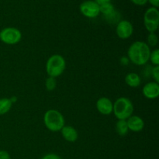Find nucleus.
I'll use <instances>...</instances> for the list:
<instances>
[{
    "instance_id": "nucleus-1",
    "label": "nucleus",
    "mask_w": 159,
    "mask_h": 159,
    "mask_svg": "<svg viewBox=\"0 0 159 159\" xmlns=\"http://www.w3.org/2000/svg\"><path fill=\"white\" fill-rule=\"evenodd\" d=\"M151 49L144 41H135L127 51V56L130 61L138 66L146 65L149 61Z\"/></svg>"
},
{
    "instance_id": "nucleus-2",
    "label": "nucleus",
    "mask_w": 159,
    "mask_h": 159,
    "mask_svg": "<svg viewBox=\"0 0 159 159\" xmlns=\"http://www.w3.org/2000/svg\"><path fill=\"white\" fill-rule=\"evenodd\" d=\"M43 123L50 131L58 132L61 131L62 127L65 126V120L60 111L51 109L44 113Z\"/></svg>"
},
{
    "instance_id": "nucleus-3",
    "label": "nucleus",
    "mask_w": 159,
    "mask_h": 159,
    "mask_svg": "<svg viewBox=\"0 0 159 159\" xmlns=\"http://www.w3.org/2000/svg\"><path fill=\"white\" fill-rule=\"evenodd\" d=\"M134 107L133 102L127 97H120L113 103V113L118 120H127L130 116L133 115Z\"/></svg>"
},
{
    "instance_id": "nucleus-4",
    "label": "nucleus",
    "mask_w": 159,
    "mask_h": 159,
    "mask_svg": "<svg viewBox=\"0 0 159 159\" xmlns=\"http://www.w3.org/2000/svg\"><path fill=\"white\" fill-rule=\"evenodd\" d=\"M66 68V61L60 54H54L46 63V71L49 77L57 78L61 75Z\"/></svg>"
},
{
    "instance_id": "nucleus-5",
    "label": "nucleus",
    "mask_w": 159,
    "mask_h": 159,
    "mask_svg": "<svg viewBox=\"0 0 159 159\" xmlns=\"http://www.w3.org/2000/svg\"><path fill=\"white\" fill-rule=\"evenodd\" d=\"M144 24L149 33H155L159 26V11L158 8L150 7L144 15Z\"/></svg>"
},
{
    "instance_id": "nucleus-6",
    "label": "nucleus",
    "mask_w": 159,
    "mask_h": 159,
    "mask_svg": "<svg viewBox=\"0 0 159 159\" xmlns=\"http://www.w3.org/2000/svg\"><path fill=\"white\" fill-rule=\"evenodd\" d=\"M21 39V31L16 27H6L0 31V40L6 44H16Z\"/></svg>"
},
{
    "instance_id": "nucleus-7",
    "label": "nucleus",
    "mask_w": 159,
    "mask_h": 159,
    "mask_svg": "<svg viewBox=\"0 0 159 159\" xmlns=\"http://www.w3.org/2000/svg\"><path fill=\"white\" fill-rule=\"evenodd\" d=\"M80 12L87 18H96L99 15V6L95 1L87 0L79 6Z\"/></svg>"
},
{
    "instance_id": "nucleus-8",
    "label": "nucleus",
    "mask_w": 159,
    "mask_h": 159,
    "mask_svg": "<svg viewBox=\"0 0 159 159\" xmlns=\"http://www.w3.org/2000/svg\"><path fill=\"white\" fill-rule=\"evenodd\" d=\"M116 33L118 37L122 40L130 38L134 33V26L128 20H120L116 27Z\"/></svg>"
},
{
    "instance_id": "nucleus-9",
    "label": "nucleus",
    "mask_w": 159,
    "mask_h": 159,
    "mask_svg": "<svg viewBox=\"0 0 159 159\" xmlns=\"http://www.w3.org/2000/svg\"><path fill=\"white\" fill-rule=\"evenodd\" d=\"M142 93L148 99H155L159 96V83L156 82H148L142 89Z\"/></svg>"
},
{
    "instance_id": "nucleus-10",
    "label": "nucleus",
    "mask_w": 159,
    "mask_h": 159,
    "mask_svg": "<svg viewBox=\"0 0 159 159\" xmlns=\"http://www.w3.org/2000/svg\"><path fill=\"white\" fill-rule=\"evenodd\" d=\"M96 109L102 115H110L113 113V103L109 98L101 97L96 102Z\"/></svg>"
},
{
    "instance_id": "nucleus-11",
    "label": "nucleus",
    "mask_w": 159,
    "mask_h": 159,
    "mask_svg": "<svg viewBox=\"0 0 159 159\" xmlns=\"http://www.w3.org/2000/svg\"><path fill=\"white\" fill-rule=\"evenodd\" d=\"M128 130L133 132H140L144 129V122L142 118L137 115H132L127 120Z\"/></svg>"
},
{
    "instance_id": "nucleus-12",
    "label": "nucleus",
    "mask_w": 159,
    "mask_h": 159,
    "mask_svg": "<svg viewBox=\"0 0 159 159\" xmlns=\"http://www.w3.org/2000/svg\"><path fill=\"white\" fill-rule=\"evenodd\" d=\"M62 137L65 141L68 142H75L78 140L79 138V134H78L77 130L72 126L66 125L64 126L61 130Z\"/></svg>"
},
{
    "instance_id": "nucleus-13",
    "label": "nucleus",
    "mask_w": 159,
    "mask_h": 159,
    "mask_svg": "<svg viewBox=\"0 0 159 159\" xmlns=\"http://www.w3.org/2000/svg\"><path fill=\"white\" fill-rule=\"evenodd\" d=\"M125 82L128 86L131 88H138L141 83V77L138 74L134 72H130L126 75Z\"/></svg>"
},
{
    "instance_id": "nucleus-14",
    "label": "nucleus",
    "mask_w": 159,
    "mask_h": 159,
    "mask_svg": "<svg viewBox=\"0 0 159 159\" xmlns=\"http://www.w3.org/2000/svg\"><path fill=\"white\" fill-rule=\"evenodd\" d=\"M128 127H127V120H118L116 124V131L120 136H125L128 133Z\"/></svg>"
},
{
    "instance_id": "nucleus-15",
    "label": "nucleus",
    "mask_w": 159,
    "mask_h": 159,
    "mask_svg": "<svg viewBox=\"0 0 159 159\" xmlns=\"http://www.w3.org/2000/svg\"><path fill=\"white\" fill-rule=\"evenodd\" d=\"M12 102L9 98L0 99V116L7 113L12 108Z\"/></svg>"
},
{
    "instance_id": "nucleus-16",
    "label": "nucleus",
    "mask_w": 159,
    "mask_h": 159,
    "mask_svg": "<svg viewBox=\"0 0 159 159\" xmlns=\"http://www.w3.org/2000/svg\"><path fill=\"white\" fill-rule=\"evenodd\" d=\"M115 11V8L113 5L110 2L104 3V4L99 6V12L105 15V16L113 13Z\"/></svg>"
},
{
    "instance_id": "nucleus-17",
    "label": "nucleus",
    "mask_w": 159,
    "mask_h": 159,
    "mask_svg": "<svg viewBox=\"0 0 159 159\" xmlns=\"http://www.w3.org/2000/svg\"><path fill=\"white\" fill-rule=\"evenodd\" d=\"M147 44L149 47H155L158 44V37L155 33H149L147 37Z\"/></svg>"
},
{
    "instance_id": "nucleus-18",
    "label": "nucleus",
    "mask_w": 159,
    "mask_h": 159,
    "mask_svg": "<svg viewBox=\"0 0 159 159\" xmlns=\"http://www.w3.org/2000/svg\"><path fill=\"white\" fill-rule=\"evenodd\" d=\"M57 86V82L55 80V78L48 77L45 81V87L48 91H53L55 89Z\"/></svg>"
},
{
    "instance_id": "nucleus-19",
    "label": "nucleus",
    "mask_w": 159,
    "mask_h": 159,
    "mask_svg": "<svg viewBox=\"0 0 159 159\" xmlns=\"http://www.w3.org/2000/svg\"><path fill=\"white\" fill-rule=\"evenodd\" d=\"M149 60L151 61L153 65L158 66L159 65V50L155 49L153 51H151Z\"/></svg>"
},
{
    "instance_id": "nucleus-20",
    "label": "nucleus",
    "mask_w": 159,
    "mask_h": 159,
    "mask_svg": "<svg viewBox=\"0 0 159 159\" xmlns=\"http://www.w3.org/2000/svg\"><path fill=\"white\" fill-rule=\"evenodd\" d=\"M152 75L155 82L159 83V65L154 67L153 69L152 70Z\"/></svg>"
},
{
    "instance_id": "nucleus-21",
    "label": "nucleus",
    "mask_w": 159,
    "mask_h": 159,
    "mask_svg": "<svg viewBox=\"0 0 159 159\" xmlns=\"http://www.w3.org/2000/svg\"><path fill=\"white\" fill-rule=\"evenodd\" d=\"M41 159H61L59 155H56V154L54 153H50V154H47L45 155L44 156H43V158Z\"/></svg>"
},
{
    "instance_id": "nucleus-22",
    "label": "nucleus",
    "mask_w": 159,
    "mask_h": 159,
    "mask_svg": "<svg viewBox=\"0 0 159 159\" xmlns=\"http://www.w3.org/2000/svg\"><path fill=\"white\" fill-rule=\"evenodd\" d=\"M0 159H11L10 155L6 151L1 150L0 151Z\"/></svg>"
},
{
    "instance_id": "nucleus-23",
    "label": "nucleus",
    "mask_w": 159,
    "mask_h": 159,
    "mask_svg": "<svg viewBox=\"0 0 159 159\" xmlns=\"http://www.w3.org/2000/svg\"><path fill=\"white\" fill-rule=\"evenodd\" d=\"M130 1L137 6H144L148 2V0H130Z\"/></svg>"
},
{
    "instance_id": "nucleus-24",
    "label": "nucleus",
    "mask_w": 159,
    "mask_h": 159,
    "mask_svg": "<svg viewBox=\"0 0 159 159\" xmlns=\"http://www.w3.org/2000/svg\"><path fill=\"white\" fill-rule=\"evenodd\" d=\"M148 2H149L150 4L153 6V7L158 8L159 6V0H148Z\"/></svg>"
},
{
    "instance_id": "nucleus-25",
    "label": "nucleus",
    "mask_w": 159,
    "mask_h": 159,
    "mask_svg": "<svg viewBox=\"0 0 159 159\" xmlns=\"http://www.w3.org/2000/svg\"><path fill=\"white\" fill-rule=\"evenodd\" d=\"M110 1H111V0H95V2H96L99 6L104 4V3L110 2Z\"/></svg>"
},
{
    "instance_id": "nucleus-26",
    "label": "nucleus",
    "mask_w": 159,
    "mask_h": 159,
    "mask_svg": "<svg viewBox=\"0 0 159 159\" xmlns=\"http://www.w3.org/2000/svg\"><path fill=\"white\" fill-rule=\"evenodd\" d=\"M10 99V101H11V102H12V103H13V102H15L17 100V98L16 97V96H12V97L10 98V99Z\"/></svg>"
}]
</instances>
